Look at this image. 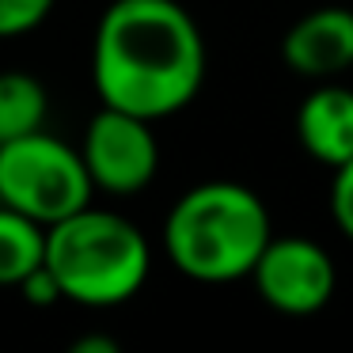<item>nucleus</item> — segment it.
Wrapping results in <instances>:
<instances>
[{"label": "nucleus", "mask_w": 353, "mask_h": 353, "mask_svg": "<svg viewBox=\"0 0 353 353\" xmlns=\"http://www.w3.org/2000/svg\"><path fill=\"white\" fill-rule=\"evenodd\" d=\"M296 137L312 160L342 168L353 160V88L319 84L296 110Z\"/></svg>", "instance_id": "nucleus-8"}, {"label": "nucleus", "mask_w": 353, "mask_h": 353, "mask_svg": "<svg viewBox=\"0 0 353 353\" xmlns=\"http://www.w3.org/2000/svg\"><path fill=\"white\" fill-rule=\"evenodd\" d=\"M19 289H23V296L31 300V304H39V307H46V304H57V300H61V289H57L54 274L46 270V262H42V266L34 270V274L27 277V281L19 285Z\"/></svg>", "instance_id": "nucleus-13"}, {"label": "nucleus", "mask_w": 353, "mask_h": 353, "mask_svg": "<svg viewBox=\"0 0 353 353\" xmlns=\"http://www.w3.org/2000/svg\"><path fill=\"white\" fill-rule=\"evenodd\" d=\"M330 216H334L338 232L353 239V160L334 168V183H330Z\"/></svg>", "instance_id": "nucleus-12"}, {"label": "nucleus", "mask_w": 353, "mask_h": 353, "mask_svg": "<svg viewBox=\"0 0 353 353\" xmlns=\"http://www.w3.org/2000/svg\"><path fill=\"white\" fill-rule=\"evenodd\" d=\"M103 107L160 122L190 107L205 84V39L179 0H114L92 42Z\"/></svg>", "instance_id": "nucleus-1"}, {"label": "nucleus", "mask_w": 353, "mask_h": 353, "mask_svg": "<svg viewBox=\"0 0 353 353\" xmlns=\"http://www.w3.org/2000/svg\"><path fill=\"white\" fill-rule=\"evenodd\" d=\"M281 57L292 72L312 80H330L353 69V12L350 8H315L285 31Z\"/></svg>", "instance_id": "nucleus-7"}, {"label": "nucleus", "mask_w": 353, "mask_h": 353, "mask_svg": "<svg viewBox=\"0 0 353 353\" xmlns=\"http://www.w3.org/2000/svg\"><path fill=\"white\" fill-rule=\"evenodd\" d=\"M95 183L80 148L46 130L0 145V205H12L39 224H57L92 205Z\"/></svg>", "instance_id": "nucleus-4"}, {"label": "nucleus", "mask_w": 353, "mask_h": 353, "mask_svg": "<svg viewBox=\"0 0 353 353\" xmlns=\"http://www.w3.org/2000/svg\"><path fill=\"white\" fill-rule=\"evenodd\" d=\"M54 12V0H0V39L27 34Z\"/></svg>", "instance_id": "nucleus-11"}, {"label": "nucleus", "mask_w": 353, "mask_h": 353, "mask_svg": "<svg viewBox=\"0 0 353 353\" xmlns=\"http://www.w3.org/2000/svg\"><path fill=\"white\" fill-rule=\"evenodd\" d=\"M46 262V224L0 205V285H23Z\"/></svg>", "instance_id": "nucleus-9"}, {"label": "nucleus", "mask_w": 353, "mask_h": 353, "mask_svg": "<svg viewBox=\"0 0 353 353\" xmlns=\"http://www.w3.org/2000/svg\"><path fill=\"white\" fill-rule=\"evenodd\" d=\"M46 270L61 300L80 307H118L145 289L152 251L133 221L88 205L46 228Z\"/></svg>", "instance_id": "nucleus-3"}, {"label": "nucleus", "mask_w": 353, "mask_h": 353, "mask_svg": "<svg viewBox=\"0 0 353 353\" xmlns=\"http://www.w3.org/2000/svg\"><path fill=\"white\" fill-rule=\"evenodd\" d=\"M251 281L274 312L312 315L330 304L338 274L323 243L307 236H274L254 262Z\"/></svg>", "instance_id": "nucleus-6"}, {"label": "nucleus", "mask_w": 353, "mask_h": 353, "mask_svg": "<svg viewBox=\"0 0 353 353\" xmlns=\"http://www.w3.org/2000/svg\"><path fill=\"white\" fill-rule=\"evenodd\" d=\"M274 239L266 201L239 183H201L171 205L163 247L179 274L205 285L251 277L259 254Z\"/></svg>", "instance_id": "nucleus-2"}, {"label": "nucleus", "mask_w": 353, "mask_h": 353, "mask_svg": "<svg viewBox=\"0 0 353 353\" xmlns=\"http://www.w3.org/2000/svg\"><path fill=\"white\" fill-rule=\"evenodd\" d=\"M72 350H77V353H114L118 342H114V338H80Z\"/></svg>", "instance_id": "nucleus-14"}, {"label": "nucleus", "mask_w": 353, "mask_h": 353, "mask_svg": "<svg viewBox=\"0 0 353 353\" xmlns=\"http://www.w3.org/2000/svg\"><path fill=\"white\" fill-rule=\"evenodd\" d=\"M46 107L50 95L39 84V77L19 69L0 72V145L27 137V133H39L42 122H46Z\"/></svg>", "instance_id": "nucleus-10"}, {"label": "nucleus", "mask_w": 353, "mask_h": 353, "mask_svg": "<svg viewBox=\"0 0 353 353\" xmlns=\"http://www.w3.org/2000/svg\"><path fill=\"white\" fill-rule=\"evenodd\" d=\"M80 156L88 163L95 190H107V194L145 190L156 179V168H160L152 122L118 107H103L88 122L84 141H80Z\"/></svg>", "instance_id": "nucleus-5"}]
</instances>
